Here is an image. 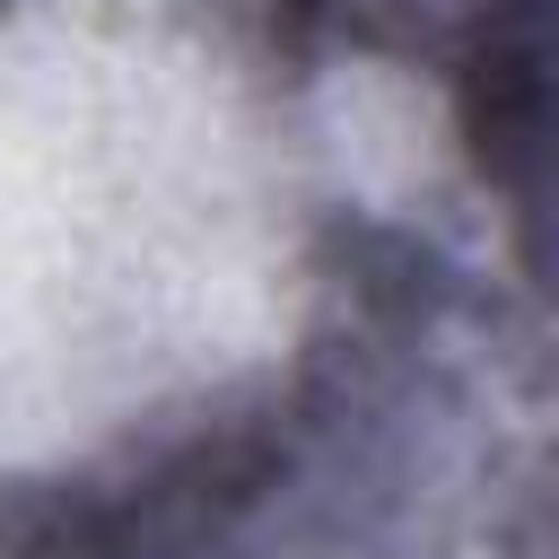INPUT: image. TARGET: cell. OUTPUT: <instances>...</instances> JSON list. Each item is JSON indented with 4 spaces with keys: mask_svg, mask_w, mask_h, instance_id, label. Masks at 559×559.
Wrapping results in <instances>:
<instances>
[{
    "mask_svg": "<svg viewBox=\"0 0 559 559\" xmlns=\"http://www.w3.org/2000/svg\"><path fill=\"white\" fill-rule=\"evenodd\" d=\"M463 131L480 166L533 201V131H542V0H480L472 52H463Z\"/></svg>",
    "mask_w": 559,
    "mask_h": 559,
    "instance_id": "cell-1",
    "label": "cell"
}]
</instances>
